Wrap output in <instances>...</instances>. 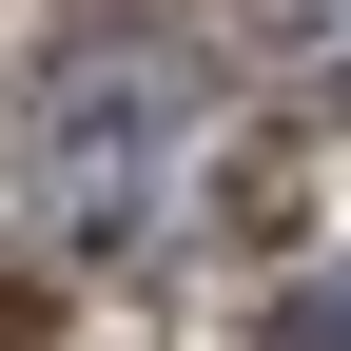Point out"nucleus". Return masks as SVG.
I'll return each instance as SVG.
<instances>
[{
	"mask_svg": "<svg viewBox=\"0 0 351 351\" xmlns=\"http://www.w3.org/2000/svg\"><path fill=\"white\" fill-rule=\"evenodd\" d=\"M274 351H351V274H332V293H293V332H274Z\"/></svg>",
	"mask_w": 351,
	"mask_h": 351,
	"instance_id": "f257e3e1",
	"label": "nucleus"
}]
</instances>
